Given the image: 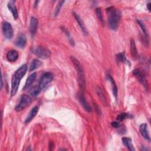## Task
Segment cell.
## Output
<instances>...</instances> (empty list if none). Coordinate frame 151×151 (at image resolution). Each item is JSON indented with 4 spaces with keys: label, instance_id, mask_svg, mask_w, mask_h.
I'll return each mask as SVG.
<instances>
[{
    "label": "cell",
    "instance_id": "cell-1",
    "mask_svg": "<svg viewBox=\"0 0 151 151\" xmlns=\"http://www.w3.org/2000/svg\"><path fill=\"white\" fill-rule=\"evenodd\" d=\"M27 65L24 64L21 65L14 73L12 76V80H11V94L12 96H14L18 89L19 83L21 80L26 74L27 71Z\"/></svg>",
    "mask_w": 151,
    "mask_h": 151
},
{
    "label": "cell",
    "instance_id": "cell-2",
    "mask_svg": "<svg viewBox=\"0 0 151 151\" xmlns=\"http://www.w3.org/2000/svg\"><path fill=\"white\" fill-rule=\"evenodd\" d=\"M108 14V23L109 27L112 30H116L118 28L120 18L121 12L120 11L114 8L113 6L109 7L107 9Z\"/></svg>",
    "mask_w": 151,
    "mask_h": 151
},
{
    "label": "cell",
    "instance_id": "cell-3",
    "mask_svg": "<svg viewBox=\"0 0 151 151\" xmlns=\"http://www.w3.org/2000/svg\"><path fill=\"white\" fill-rule=\"evenodd\" d=\"M70 59L71 60L74 67L76 70V71L77 73V78H78V83L80 86V88L81 90V91H83L85 88L86 86V81H85V77H84V70L83 68V67L80 63V61L74 57L71 56Z\"/></svg>",
    "mask_w": 151,
    "mask_h": 151
},
{
    "label": "cell",
    "instance_id": "cell-4",
    "mask_svg": "<svg viewBox=\"0 0 151 151\" xmlns=\"http://www.w3.org/2000/svg\"><path fill=\"white\" fill-rule=\"evenodd\" d=\"M32 52L38 57L42 59H46L51 56L50 51L42 46H37L32 48Z\"/></svg>",
    "mask_w": 151,
    "mask_h": 151
},
{
    "label": "cell",
    "instance_id": "cell-5",
    "mask_svg": "<svg viewBox=\"0 0 151 151\" xmlns=\"http://www.w3.org/2000/svg\"><path fill=\"white\" fill-rule=\"evenodd\" d=\"M32 100L31 98L26 94H23L20 99V101L19 103L17 104V106L15 107V110L17 111H20L24 109H25L27 107H28L31 103Z\"/></svg>",
    "mask_w": 151,
    "mask_h": 151
},
{
    "label": "cell",
    "instance_id": "cell-6",
    "mask_svg": "<svg viewBox=\"0 0 151 151\" xmlns=\"http://www.w3.org/2000/svg\"><path fill=\"white\" fill-rule=\"evenodd\" d=\"M53 77V74L50 72H46L42 76L39 83V87L41 90L44 89L52 81Z\"/></svg>",
    "mask_w": 151,
    "mask_h": 151
},
{
    "label": "cell",
    "instance_id": "cell-7",
    "mask_svg": "<svg viewBox=\"0 0 151 151\" xmlns=\"http://www.w3.org/2000/svg\"><path fill=\"white\" fill-rule=\"evenodd\" d=\"M133 74L137 78V79L140 82V83L145 88L146 90H147L148 83L144 73L139 69H134L133 71Z\"/></svg>",
    "mask_w": 151,
    "mask_h": 151
},
{
    "label": "cell",
    "instance_id": "cell-8",
    "mask_svg": "<svg viewBox=\"0 0 151 151\" xmlns=\"http://www.w3.org/2000/svg\"><path fill=\"white\" fill-rule=\"evenodd\" d=\"M2 32L6 39L10 40L13 36V29L11 24L8 22H4L2 26Z\"/></svg>",
    "mask_w": 151,
    "mask_h": 151
},
{
    "label": "cell",
    "instance_id": "cell-9",
    "mask_svg": "<svg viewBox=\"0 0 151 151\" xmlns=\"http://www.w3.org/2000/svg\"><path fill=\"white\" fill-rule=\"evenodd\" d=\"M77 99L79 101V102L80 103V104H81V106L84 107V109L87 110V111H91V107L89 106V104H88V103L87 102L83 94V91H80V93H78L77 94Z\"/></svg>",
    "mask_w": 151,
    "mask_h": 151
},
{
    "label": "cell",
    "instance_id": "cell-10",
    "mask_svg": "<svg viewBox=\"0 0 151 151\" xmlns=\"http://www.w3.org/2000/svg\"><path fill=\"white\" fill-rule=\"evenodd\" d=\"M38 24V19L34 17H31L30 20V23H29V31L32 37H33L35 35L37 31Z\"/></svg>",
    "mask_w": 151,
    "mask_h": 151
},
{
    "label": "cell",
    "instance_id": "cell-11",
    "mask_svg": "<svg viewBox=\"0 0 151 151\" xmlns=\"http://www.w3.org/2000/svg\"><path fill=\"white\" fill-rule=\"evenodd\" d=\"M139 130L140 132L141 135L142 136V137L146 139V140H148L149 142H150V136L149 134V131H148V128H147V124L146 123H143L139 127Z\"/></svg>",
    "mask_w": 151,
    "mask_h": 151
},
{
    "label": "cell",
    "instance_id": "cell-12",
    "mask_svg": "<svg viewBox=\"0 0 151 151\" xmlns=\"http://www.w3.org/2000/svg\"><path fill=\"white\" fill-rule=\"evenodd\" d=\"M73 15H74L75 19H76V21H77V22L78 24V25L80 27V28H81L83 33L84 34V35H87L88 34V31L87 30V28H86V26L84 25V24L83 23V21H82L81 18H80V17L75 12H73Z\"/></svg>",
    "mask_w": 151,
    "mask_h": 151
},
{
    "label": "cell",
    "instance_id": "cell-13",
    "mask_svg": "<svg viewBox=\"0 0 151 151\" xmlns=\"http://www.w3.org/2000/svg\"><path fill=\"white\" fill-rule=\"evenodd\" d=\"M27 43V37L25 34H21L15 41V45L19 48H24Z\"/></svg>",
    "mask_w": 151,
    "mask_h": 151
},
{
    "label": "cell",
    "instance_id": "cell-14",
    "mask_svg": "<svg viewBox=\"0 0 151 151\" xmlns=\"http://www.w3.org/2000/svg\"><path fill=\"white\" fill-rule=\"evenodd\" d=\"M38 111V107L37 106H34V107H32V109L30 110L29 113H28V114L26 118V120L25 121V123H29L34 118V117L37 115Z\"/></svg>",
    "mask_w": 151,
    "mask_h": 151
},
{
    "label": "cell",
    "instance_id": "cell-15",
    "mask_svg": "<svg viewBox=\"0 0 151 151\" xmlns=\"http://www.w3.org/2000/svg\"><path fill=\"white\" fill-rule=\"evenodd\" d=\"M6 58L9 61L15 62L18 58V53L14 50H10L6 54Z\"/></svg>",
    "mask_w": 151,
    "mask_h": 151
},
{
    "label": "cell",
    "instance_id": "cell-16",
    "mask_svg": "<svg viewBox=\"0 0 151 151\" xmlns=\"http://www.w3.org/2000/svg\"><path fill=\"white\" fill-rule=\"evenodd\" d=\"M8 8L9 9V10L11 11L14 18L15 19H17L18 16V11L17 9V8L15 6V5H14V4L13 3V2H10L8 4Z\"/></svg>",
    "mask_w": 151,
    "mask_h": 151
},
{
    "label": "cell",
    "instance_id": "cell-17",
    "mask_svg": "<svg viewBox=\"0 0 151 151\" xmlns=\"http://www.w3.org/2000/svg\"><path fill=\"white\" fill-rule=\"evenodd\" d=\"M36 76H37V74L35 73H33L28 76V77L27 78V79L26 80L25 84L24 85V90L28 88L32 84V83L34 81V80L36 78Z\"/></svg>",
    "mask_w": 151,
    "mask_h": 151
},
{
    "label": "cell",
    "instance_id": "cell-18",
    "mask_svg": "<svg viewBox=\"0 0 151 151\" xmlns=\"http://www.w3.org/2000/svg\"><path fill=\"white\" fill-rule=\"evenodd\" d=\"M122 142L124 144V145L130 151H133L134 150V149L133 146V145L132 143V140L131 139L129 138V137H124L122 139Z\"/></svg>",
    "mask_w": 151,
    "mask_h": 151
},
{
    "label": "cell",
    "instance_id": "cell-19",
    "mask_svg": "<svg viewBox=\"0 0 151 151\" xmlns=\"http://www.w3.org/2000/svg\"><path fill=\"white\" fill-rule=\"evenodd\" d=\"M107 78L108 80L110 81V82L111 84V87H112V91H113V93L114 96L115 97L116 99H117V86L116 85V83L114 81V79L112 78V77L109 74L107 75Z\"/></svg>",
    "mask_w": 151,
    "mask_h": 151
},
{
    "label": "cell",
    "instance_id": "cell-20",
    "mask_svg": "<svg viewBox=\"0 0 151 151\" xmlns=\"http://www.w3.org/2000/svg\"><path fill=\"white\" fill-rule=\"evenodd\" d=\"M130 52L133 58H136L137 57V51L136 47L135 42L133 39H131L130 41Z\"/></svg>",
    "mask_w": 151,
    "mask_h": 151
},
{
    "label": "cell",
    "instance_id": "cell-21",
    "mask_svg": "<svg viewBox=\"0 0 151 151\" xmlns=\"http://www.w3.org/2000/svg\"><path fill=\"white\" fill-rule=\"evenodd\" d=\"M137 22L139 24V25L140 26V27L141 28V29H142V31L143 32V34H144V36L145 37L146 42L148 43V42H149V40H148V34H147V30H146V27H145L144 23L142 21H141L140 19H137Z\"/></svg>",
    "mask_w": 151,
    "mask_h": 151
},
{
    "label": "cell",
    "instance_id": "cell-22",
    "mask_svg": "<svg viewBox=\"0 0 151 151\" xmlns=\"http://www.w3.org/2000/svg\"><path fill=\"white\" fill-rule=\"evenodd\" d=\"M41 65V62L40 60H38L37 59H34L30 64L29 71H34V70L38 68Z\"/></svg>",
    "mask_w": 151,
    "mask_h": 151
},
{
    "label": "cell",
    "instance_id": "cell-23",
    "mask_svg": "<svg viewBox=\"0 0 151 151\" xmlns=\"http://www.w3.org/2000/svg\"><path fill=\"white\" fill-rule=\"evenodd\" d=\"M41 90L40 87H39V86H35L30 88V90L29 91V94L30 96H31L32 97H35L39 94Z\"/></svg>",
    "mask_w": 151,
    "mask_h": 151
},
{
    "label": "cell",
    "instance_id": "cell-24",
    "mask_svg": "<svg viewBox=\"0 0 151 151\" xmlns=\"http://www.w3.org/2000/svg\"><path fill=\"white\" fill-rule=\"evenodd\" d=\"M116 60L119 63H127V61L128 62V61H127L126 58L125 54L123 52H120L117 54L116 55Z\"/></svg>",
    "mask_w": 151,
    "mask_h": 151
},
{
    "label": "cell",
    "instance_id": "cell-25",
    "mask_svg": "<svg viewBox=\"0 0 151 151\" xmlns=\"http://www.w3.org/2000/svg\"><path fill=\"white\" fill-rule=\"evenodd\" d=\"M96 13L97 15V17L98 18V19H99V21H100V22L101 23L102 25L104 24V19L103 17V15L101 13V11L100 8H97L96 10Z\"/></svg>",
    "mask_w": 151,
    "mask_h": 151
},
{
    "label": "cell",
    "instance_id": "cell-26",
    "mask_svg": "<svg viewBox=\"0 0 151 151\" xmlns=\"http://www.w3.org/2000/svg\"><path fill=\"white\" fill-rule=\"evenodd\" d=\"M131 116L129 114V113H122L119 114L117 116V120L118 121H122L126 119L129 118Z\"/></svg>",
    "mask_w": 151,
    "mask_h": 151
},
{
    "label": "cell",
    "instance_id": "cell-27",
    "mask_svg": "<svg viewBox=\"0 0 151 151\" xmlns=\"http://www.w3.org/2000/svg\"><path fill=\"white\" fill-rule=\"evenodd\" d=\"M97 94H98L99 97L100 98V100H101V101H102L103 103L106 104V99L104 95L103 94V91L101 90V89H100V88H99L97 89Z\"/></svg>",
    "mask_w": 151,
    "mask_h": 151
},
{
    "label": "cell",
    "instance_id": "cell-28",
    "mask_svg": "<svg viewBox=\"0 0 151 151\" xmlns=\"http://www.w3.org/2000/svg\"><path fill=\"white\" fill-rule=\"evenodd\" d=\"M62 29H63V31L65 32V35L67 36L68 38V40H69V41H70V44H73V45H74V41H73V39H72V38H71V37L70 36V34L69 32L67 31V29L65 28H63V27H62Z\"/></svg>",
    "mask_w": 151,
    "mask_h": 151
},
{
    "label": "cell",
    "instance_id": "cell-29",
    "mask_svg": "<svg viewBox=\"0 0 151 151\" xmlns=\"http://www.w3.org/2000/svg\"><path fill=\"white\" fill-rule=\"evenodd\" d=\"M64 2V1H60L59 2V3H58V5L57 6L56 9L55 10V13H54L55 16H57L58 14V13L60 12V9H61V6H62V5H63Z\"/></svg>",
    "mask_w": 151,
    "mask_h": 151
},
{
    "label": "cell",
    "instance_id": "cell-30",
    "mask_svg": "<svg viewBox=\"0 0 151 151\" xmlns=\"http://www.w3.org/2000/svg\"><path fill=\"white\" fill-rule=\"evenodd\" d=\"M111 125L114 127V128H119L120 127V123L117 122H113L111 123Z\"/></svg>",
    "mask_w": 151,
    "mask_h": 151
},
{
    "label": "cell",
    "instance_id": "cell-31",
    "mask_svg": "<svg viewBox=\"0 0 151 151\" xmlns=\"http://www.w3.org/2000/svg\"><path fill=\"white\" fill-rule=\"evenodd\" d=\"M48 146H49V149H50V150H52V149H53V148H54V146L53 142H51V141H50V143H49V145H48Z\"/></svg>",
    "mask_w": 151,
    "mask_h": 151
},
{
    "label": "cell",
    "instance_id": "cell-32",
    "mask_svg": "<svg viewBox=\"0 0 151 151\" xmlns=\"http://www.w3.org/2000/svg\"><path fill=\"white\" fill-rule=\"evenodd\" d=\"M150 2H149L147 4V9L150 11Z\"/></svg>",
    "mask_w": 151,
    "mask_h": 151
}]
</instances>
